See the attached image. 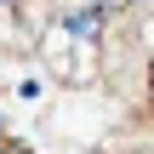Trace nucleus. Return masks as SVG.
I'll return each mask as SVG.
<instances>
[{
	"instance_id": "nucleus-3",
	"label": "nucleus",
	"mask_w": 154,
	"mask_h": 154,
	"mask_svg": "<svg viewBox=\"0 0 154 154\" xmlns=\"http://www.w3.org/2000/svg\"><path fill=\"white\" fill-rule=\"evenodd\" d=\"M0 154H29V149H17V143H0Z\"/></svg>"
},
{
	"instance_id": "nucleus-1",
	"label": "nucleus",
	"mask_w": 154,
	"mask_h": 154,
	"mask_svg": "<svg viewBox=\"0 0 154 154\" xmlns=\"http://www.w3.org/2000/svg\"><path fill=\"white\" fill-rule=\"evenodd\" d=\"M69 29H74V40H80V46H91V34L103 29V11H97V6H86V11H74V17H69Z\"/></svg>"
},
{
	"instance_id": "nucleus-6",
	"label": "nucleus",
	"mask_w": 154,
	"mask_h": 154,
	"mask_svg": "<svg viewBox=\"0 0 154 154\" xmlns=\"http://www.w3.org/2000/svg\"><path fill=\"white\" fill-rule=\"evenodd\" d=\"M143 6H149V0H143Z\"/></svg>"
},
{
	"instance_id": "nucleus-5",
	"label": "nucleus",
	"mask_w": 154,
	"mask_h": 154,
	"mask_svg": "<svg viewBox=\"0 0 154 154\" xmlns=\"http://www.w3.org/2000/svg\"><path fill=\"white\" fill-rule=\"evenodd\" d=\"M0 6H17V0H0Z\"/></svg>"
},
{
	"instance_id": "nucleus-2",
	"label": "nucleus",
	"mask_w": 154,
	"mask_h": 154,
	"mask_svg": "<svg viewBox=\"0 0 154 154\" xmlns=\"http://www.w3.org/2000/svg\"><path fill=\"white\" fill-rule=\"evenodd\" d=\"M91 6H97V11L109 17V11H120V6H131V0H91Z\"/></svg>"
},
{
	"instance_id": "nucleus-4",
	"label": "nucleus",
	"mask_w": 154,
	"mask_h": 154,
	"mask_svg": "<svg viewBox=\"0 0 154 154\" xmlns=\"http://www.w3.org/2000/svg\"><path fill=\"white\" fill-rule=\"evenodd\" d=\"M149 97H154V69H149Z\"/></svg>"
}]
</instances>
